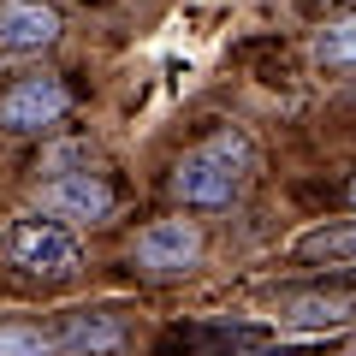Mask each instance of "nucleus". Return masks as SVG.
I'll return each instance as SVG.
<instances>
[{"label":"nucleus","instance_id":"f257e3e1","mask_svg":"<svg viewBox=\"0 0 356 356\" xmlns=\"http://www.w3.org/2000/svg\"><path fill=\"white\" fill-rule=\"evenodd\" d=\"M6 255H13L18 273H36V280H72L83 267L77 238L65 226H54V220H18L6 232Z\"/></svg>","mask_w":356,"mask_h":356},{"label":"nucleus","instance_id":"f03ea898","mask_svg":"<svg viewBox=\"0 0 356 356\" xmlns=\"http://www.w3.org/2000/svg\"><path fill=\"white\" fill-rule=\"evenodd\" d=\"M137 267L154 273V280H178V273H191L202 261V232L191 220H154V226L137 232Z\"/></svg>","mask_w":356,"mask_h":356},{"label":"nucleus","instance_id":"7ed1b4c3","mask_svg":"<svg viewBox=\"0 0 356 356\" xmlns=\"http://www.w3.org/2000/svg\"><path fill=\"white\" fill-rule=\"evenodd\" d=\"M72 113V89L60 77H18L0 95V125L6 131H48Z\"/></svg>","mask_w":356,"mask_h":356},{"label":"nucleus","instance_id":"20e7f679","mask_svg":"<svg viewBox=\"0 0 356 356\" xmlns=\"http://www.w3.org/2000/svg\"><path fill=\"white\" fill-rule=\"evenodd\" d=\"M42 208L54 220H83V226H102L113 214V184L102 172H54L42 184Z\"/></svg>","mask_w":356,"mask_h":356},{"label":"nucleus","instance_id":"39448f33","mask_svg":"<svg viewBox=\"0 0 356 356\" xmlns=\"http://www.w3.org/2000/svg\"><path fill=\"white\" fill-rule=\"evenodd\" d=\"M54 344H65L77 356H125L131 350V321L119 309H72L54 327Z\"/></svg>","mask_w":356,"mask_h":356},{"label":"nucleus","instance_id":"423d86ee","mask_svg":"<svg viewBox=\"0 0 356 356\" xmlns=\"http://www.w3.org/2000/svg\"><path fill=\"white\" fill-rule=\"evenodd\" d=\"M172 191H178V202H191V208H232L243 196V178L226 172L214 154L191 149L178 161V172H172Z\"/></svg>","mask_w":356,"mask_h":356},{"label":"nucleus","instance_id":"0eeeda50","mask_svg":"<svg viewBox=\"0 0 356 356\" xmlns=\"http://www.w3.org/2000/svg\"><path fill=\"white\" fill-rule=\"evenodd\" d=\"M60 36V13L42 0H0V48L6 54H42Z\"/></svg>","mask_w":356,"mask_h":356},{"label":"nucleus","instance_id":"6e6552de","mask_svg":"<svg viewBox=\"0 0 356 356\" xmlns=\"http://www.w3.org/2000/svg\"><path fill=\"white\" fill-rule=\"evenodd\" d=\"M280 321L285 327H309V332H339L356 321V297H339V291H291L280 303Z\"/></svg>","mask_w":356,"mask_h":356},{"label":"nucleus","instance_id":"1a4fd4ad","mask_svg":"<svg viewBox=\"0 0 356 356\" xmlns=\"http://www.w3.org/2000/svg\"><path fill=\"white\" fill-rule=\"evenodd\" d=\"M297 261L356 267V220H332V226H315L309 238H297Z\"/></svg>","mask_w":356,"mask_h":356},{"label":"nucleus","instance_id":"9d476101","mask_svg":"<svg viewBox=\"0 0 356 356\" xmlns=\"http://www.w3.org/2000/svg\"><path fill=\"white\" fill-rule=\"evenodd\" d=\"M202 154H214V161L226 166V172H238V178H250V172H255V143L243 137L238 125H220L214 137L202 143Z\"/></svg>","mask_w":356,"mask_h":356},{"label":"nucleus","instance_id":"9b49d317","mask_svg":"<svg viewBox=\"0 0 356 356\" xmlns=\"http://www.w3.org/2000/svg\"><path fill=\"white\" fill-rule=\"evenodd\" d=\"M315 54H321L327 65H356V13L332 18V24L315 36Z\"/></svg>","mask_w":356,"mask_h":356},{"label":"nucleus","instance_id":"f8f14e48","mask_svg":"<svg viewBox=\"0 0 356 356\" xmlns=\"http://www.w3.org/2000/svg\"><path fill=\"white\" fill-rule=\"evenodd\" d=\"M54 332L24 327V321H0V356H54Z\"/></svg>","mask_w":356,"mask_h":356},{"label":"nucleus","instance_id":"ddd939ff","mask_svg":"<svg viewBox=\"0 0 356 356\" xmlns=\"http://www.w3.org/2000/svg\"><path fill=\"white\" fill-rule=\"evenodd\" d=\"M350 202H356V184H350Z\"/></svg>","mask_w":356,"mask_h":356}]
</instances>
